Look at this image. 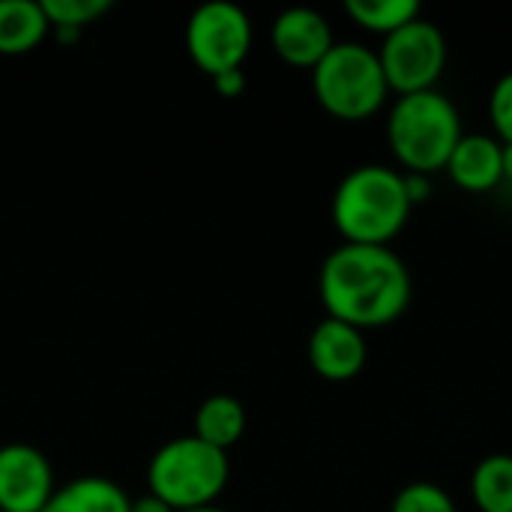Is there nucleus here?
<instances>
[{
  "label": "nucleus",
  "instance_id": "1",
  "mask_svg": "<svg viewBox=\"0 0 512 512\" xmlns=\"http://www.w3.org/2000/svg\"><path fill=\"white\" fill-rule=\"evenodd\" d=\"M411 291V270L390 246L342 243L324 258L318 276L327 318L363 333L399 321L411 306Z\"/></svg>",
  "mask_w": 512,
  "mask_h": 512
},
{
  "label": "nucleus",
  "instance_id": "2",
  "mask_svg": "<svg viewBox=\"0 0 512 512\" xmlns=\"http://www.w3.org/2000/svg\"><path fill=\"white\" fill-rule=\"evenodd\" d=\"M405 171L390 165H357L333 192V225L345 243L390 246L411 219Z\"/></svg>",
  "mask_w": 512,
  "mask_h": 512
},
{
  "label": "nucleus",
  "instance_id": "3",
  "mask_svg": "<svg viewBox=\"0 0 512 512\" xmlns=\"http://www.w3.org/2000/svg\"><path fill=\"white\" fill-rule=\"evenodd\" d=\"M462 114L438 87L399 96L387 117V144L408 174H438L462 141Z\"/></svg>",
  "mask_w": 512,
  "mask_h": 512
},
{
  "label": "nucleus",
  "instance_id": "4",
  "mask_svg": "<svg viewBox=\"0 0 512 512\" xmlns=\"http://www.w3.org/2000/svg\"><path fill=\"white\" fill-rule=\"evenodd\" d=\"M231 477L228 453L204 444L195 435L174 438L156 450L147 468L150 495L174 512L213 507Z\"/></svg>",
  "mask_w": 512,
  "mask_h": 512
},
{
  "label": "nucleus",
  "instance_id": "5",
  "mask_svg": "<svg viewBox=\"0 0 512 512\" xmlns=\"http://www.w3.org/2000/svg\"><path fill=\"white\" fill-rule=\"evenodd\" d=\"M312 93L336 120H366L378 114L390 96L378 51L363 42H336L312 69Z\"/></svg>",
  "mask_w": 512,
  "mask_h": 512
},
{
  "label": "nucleus",
  "instance_id": "6",
  "mask_svg": "<svg viewBox=\"0 0 512 512\" xmlns=\"http://www.w3.org/2000/svg\"><path fill=\"white\" fill-rule=\"evenodd\" d=\"M384 78L399 96L435 90L447 69V36L429 18H414L384 36L378 51Z\"/></svg>",
  "mask_w": 512,
  "mask_h": 512
},
{
  "label": "nucleus",
  "instance_id": "7",
  "mask_svg": "<svg viewBox=\"0 0 512 512\" xmlns=\"http://www.w3.org/2000/svg\"><path fill=\"white\" fill-rule=\"evenodd\" d=\"M186 48L195 66L210 78L243 69L252 48V21L237 3H204L186 24Z\"/></svg>",
  "mask_w": 512,
  "mask_h": 512
},
{
  "label": "nucleus",
  "instance_id": "8",
  "mask_svg": "<svg viewBox=\"0 0 512 512\" xmlns=\"http://www.w3.org/2000/svg\"><path fill=\"white\" fill-rule=\"evenodd\" d=\"M54 492V471L36 447H0V510L42 512Z\"/></svg>",
  "mask_w": 512,
  "mask_h": 512
},
{
  "label": "nucleus",
  "instance_id": "9",
  "mask_svg": "<svg viewBox=\"0 0 512 512\" xmlns=\"http://www.w3.org/2000/svg\"><path fill=\"white\" fill-rule=\"evenodd\" d=\"M270 42L285 63L300 69H315L324 60V54L336 45L330 21L309 6L279 12L270 30Z\"/></svg>",
  "mask_w": 512,
  "mask_h": 512
},
{
  "label": "nucleus",
  "instance_id": "10",
  "mask_svg": "<svg viewBox=\"0 0 512 512\" xmlns=\"http://www.w3.org/2000/svg\"><path fill=\"white\" fill-rule=\"evenodd\" d=\"M366 360V333L345 321L324 318L309 336V363L324 381H351L363 372Z\"/></svg>",
  "mask_w": 512,
  "mask_h": 512
},
{
  "label": "nucleus",
  "instance_id": "11",
  "mask_svg": "<svg viewBox=\"0 0 512 512\" xmlns=\"http://www.w3.org/2000/svg\"><path fill=\"white\" fill-rule=\"evenodd\" d=\"M444 171L465 192H492L504 183V144L483 132L462 135Z\"/></svg>",
  "mask_w": 512,
  "mask_h": 512
},
{
  "label": "nucleus",
  "instance_id": "12",
  "mask_svg": "<svg viewBox=\"0 0 512 512\" xmlns=\"http://www.w3.org/2000/svg\"><path fill=\"white\" fill-rule=\"evenodd\" d=\"M42 512H132V501L105 477H78L57 489Z\"/></svg>",
  "mask_w": 512,
  "mask_h": 512
},
{
  "label": "nucleus",
  "instance_id": "13",
  "mask_svg": "<svg viewBox=\"0 0 512 512\" xmlns=\"http://www.w3.org/2000/svg\"><path fill=\"white\" fill-rule=\"evenodd\" d=\"M51 24L42 3L33 0H0V54H27L45 36Z\"/></svg>",
  "mask_w": 512,
  "mask_h": 512
},
{
  "label": "nucleus",
  "instance_id": "14",
  "mask_svg": "<svg viewBox=\"0 0 512 512\" xmlns=\"http://www.w3.org/2000/svg\"><path fill=\"white\" fill-rule=\"evenodd\" d=\"M246 432V411L234 396H210L204 399V405L195 414V438H201L204 444L225 450L234 447Z\"/></svg>",
  "mask_w": 512,
  "mask_h": 512
},
{
  "label": "nucleus",
  "instance_id": "15",
  "mask_svg": "<svg viewBox=\"0 0 512 512\" xmlns=\"http://www.w3.org/2000/svg\"><path fill=\"white\" fill-rule=\"evenodd\" d=\"M471 498L480 512H512V456L492 453L474 465Z\"/></svg>",
  "mask_w": 512,
  "mask_h": 512
},
{
  "label": "nucleus",
  "instance_id": "16",
  "mask_svg": "<svg viewBox=\"0 0 512 512\" xmlns=\"http://www.w3.org/2000/svg\"><path fill=\"white\" fill-rule=\"evenodd\" d=\"M345 12L357 27L390 36L393 30L420 18V3L417 0H348Z\"/></svg>",
  "mask_w": 512,
  "mask_h": 512
},
{
  "label": "nucleus",
  "instance_id": "17",
  "mask_svg": "<svg viewBox=\"0 0 512 512\" xmlns=\"http://www.w3.org/2000/svg\"><path fill=\"white\" fill-rule=\"evenodd\" d=\"M390 512H459V507L444 486L432 480H414L396 492Z\"/></svg>",
  "mask_w": 512,
  "mask_h": 512
},
{
  "label": "nucleus",
  "instance_id": "18",
  "mask_svg": "<svg viewBox=\"0 0 512 512\" xmlns=\"http://www.w3.org/2000/svg\"><path fill=\"white\" fill-rule=\"evenodd\" d=\"M42 9L51 27L84 30L90 21L102 18L111 9V3L108 0H42Z\"/></svg>",
  "mask_w": 512,
  "mask_h": 512
},
{
  "label": "nucleus",
  "instance_id": "19",
  "mask_svg": "<svg viewBox=\"0 0 512 512\" xmlns=\"http://www.w3.org/2000/svg\"><path fill=\"white\" fill-rule=\"evenodd\" d=\"M489 117L495 126V138L501 144H512V69L495 81L489 93Z\"/></svg>",
  "mask_w": 512,
  "mask_h": 512
},
{
  "label": "nucleus",
  "instance_id": "20",
  "mask_svg": "<svg viewBox=\"0 0 512 512\" xmlns=\"http://www.w3.org/2000/svg\"><path fill=\"white\" fill-rule=\"evenodd\" d=\"M213 84H216V90H219L225 99H234V96H240V93L246 90V75H243V69H234V72L216 75Z\"/></svg>",
  "mask_w": 512,
  "mask_h": 512
},
{
  "label": "nucleus",
  "instance_id": "21",
  "mask_svg": "<svg viewBox=\"0 0 512 512\" xmlns=\"http://www.w3.org/2000/svg\"><path fill=\"white\" fill-rule=\"evenodd\" d=\"M405 189H408L411 204H423L432 195V177H426V174H408L405 171Z\"/></svg>",
  "mask_w": 512,
  "mask_h": 512
},
{
  "label": "nucleus",
  "instance_id": "22",
  "mask_svg": "<svg viewBox=\"0 0 512 512\" xmlns=\"http://www.w3.org/2000/svg\"><path fill=\"white\" fill-rule=\"evenodd\" d=\"M132 512H174L168 504H162L156 495H147V498H138L132 501Z\"/></svg>",
  "mask_w": 512,
  "mask_h": 512
},
{
  "label": "nucleus",
  "instance_id": "23",
  "mask_svg": "<svg viewBox=\"0 0 512 512\" xmlns=\"http://www.w3.org/2000/svg\"><path fill=\"white\" fill-rule=\"evenodd\" d=\"M504 180L512 183V144H504Z\"/></svg>",
  "mask_w": 512,
  "mask_h": 512
},
{
  "label": "nucleus",
  "instance_id": "24",
  "mask_svg": "<svg viewBox=\"0 0 512 512\" xmlns=\"http://www.w3.org/2000/svg\"><path fill=\"white\" fill-rule=\"evenodd\" d=\"M183 512H228V510H222V507H216V504H213V507H198V510H183Z\"/></svg>",
  "mask_w": 512,
  "mask_h": 512
}]
</instances>
